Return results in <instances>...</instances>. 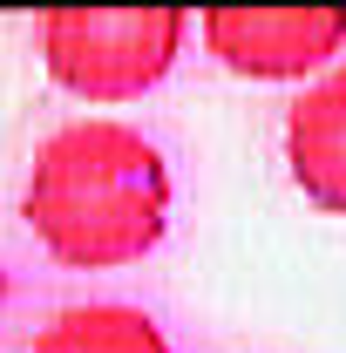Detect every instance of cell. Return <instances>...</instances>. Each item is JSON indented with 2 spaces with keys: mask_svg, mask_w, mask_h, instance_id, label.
Returning <instances> with one entry per match:
<instances>
[{
  "mask_svg": "<svg viewBox=\"0 0 346 353\" xmlns=\"http://www.w3.org/2000/svg\"><path fill=\"white\" fill-rule=\"evenodd\" d=\"M21 218L68 272H116L150 259L170 231V163L136 123L82 116L28 163Z\"/></svg>",
  "mask_w": 346,
  "mask_h": 353,
  "instance_id": "1",
  "label": "cell"
},
{
  "mask_svg": "<svg viewBox=\"0 0 346 353\" xmlns=\"http://www.w3.org/2000/svg\"><path fill=\"white\" fill-rule=\"evenodd\" d=\"M34 353H170L163 326L143 306H123V299H88V306H68L41 326Z\"/></svg>",
  "mask_w": 346,
  "mask_h": 353,
  "instance_id": "5",
  "label": "cell"
},
{
  "mask_svg": "<svg viewBox=\"0 0 346 353\" xmlns=\"http://www.w3.org/2000/svg\"><path fill=\"white\" fill-rule=\"evenodd\" d=\"M285 170L305 190V204L346 218V61L305 82L285 109Z\"/></svg>",
  "mask_w": 346,
  "mask_h": 353,
  "instance_id": "4",
  "label": "cell"
},
{
  "mask_svg": "<svg viewBox=\"0 0 346 353\" xmlns=\"http://www.w3.org/2000/svg\"><path fill=\"white\" fill-rule=\"evenodd\" d=\"M197 34L231 75L305 82L346 48V7H211Z\"/></svg>",
  "mask_w": 346,
  "mask_h": 353,
  "instance_id": "3",
  "label": "cell"
},
{
  "mask_svg": "<svg viewBox=\"0 0 346 353\" xmlns=\"http://www.w3.org/2000/svg\"><path fill=\"white\" fill-rule=\"evenodd\" d=\"M190 41L183 7H61L41 14V68L75 102H136Z\"/></svg>",
  "mask_w": 346,
  "mask_h": 353,
  "instance_id": "2",
  "label": "cell"
}]
</instances>
